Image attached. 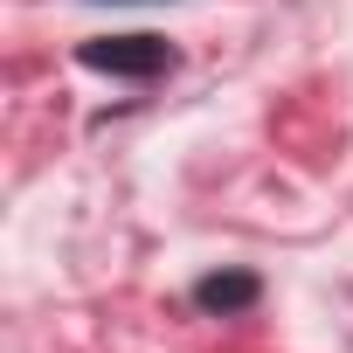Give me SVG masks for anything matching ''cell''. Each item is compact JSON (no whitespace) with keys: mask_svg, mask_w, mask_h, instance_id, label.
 <instances>
[{"mask_svg":"<svg viewBox=\"0 0 353 353\" xmlns=\"http://www.w3.org/2000/svg\"><path fill=\"white\" fill-rule=\"evenodd\" d=\"M83 63L104 77H159L173 63V49L159 35H104V42H83Z\"/></svg>","mask_w":353,"mask_h":353,"instance_id":"1","label":"cell"},{"mask_svg":"<svg viewBox=\"0 0 353 353\" xmlns=\"http://www.w3.org/2000/svg\"><path fill=\"white\" fill-rule=\"evenodd\" d=\"M194 305H201V312H243V305H256V277H243V270H215V277L194 284Z\"/></svg>","mask_w":353,"mask_h":353,"instance_id":"2","label":"cell"}]
</instances>
